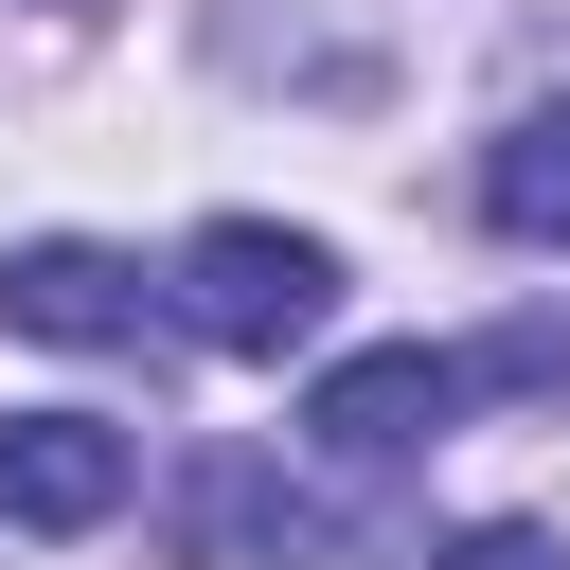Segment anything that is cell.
Here are the masks:
<instances>
[{"label":"cell","instance_id":"3957f363","mask_svg":"<svg viewBox=\"0 0 570 570\" xmlns=\"http://www.w3.org/2000/svg\"><path fill=\"white\" fill-rule=\"evenodd\" d=\"M125 481H142V428H107V410H18L0 428V517L18 534H89V517H125Z\"/></svg>","mask_w":570,"mask_h":570},{"label":"cell","instance_id":"52a82bcc","mask_svg":"<svg viewBox=\"0 0 570 570\" xmlns=\"http://www.w3.org/2000/svg\"><path fill=\"white\" fill-rule=\"evenodd\" d=\"M428 570H570V534H534V517H481V534H445Z\"/></svg>","mask_w":570,"mask_h":570},{"label":"cell","instance_id":"277c9868","mask_svg":"<svg viewBox=\"0 0 570 570\" xmlns=\"http://www.w3.org/2000/svg\"><path fill=\"white\" fill-rule=\"evenodd\" d=\"M0 321H18V338L107 356V338H142V321H160V285H142L125 249H89V232H36V249H0Z\"/></svg>","mask_w":570,"mask_h":570},{"label":"cell","instance_id":"5b68a950","mask_svg":"<svg viewBox=\"0 0 570 570\" xmlns=\"http://www.w3.org/2000/svg\"><path fill=\"white\" fill-rule=\"evenodd\" d=\"M481 214H499L517 249H570V107H517V125L481 142Z\"/></svg>","mask_w":570,"mask_h":570},{"label":"cell","instance_id":"8992f818","mask_svg":"<svg viewBox=\"0 0 570 570\" xmlns=\"http://www.w3.org/2000/svg\"><path fill=\"white\" fill-rule=\"evenodd\" d=\"M463 392H570V321H499L463 356Z\"/></svg>","mask_w":570,"mask_h":570},{"label":"cell","instance_id":"6da1fadb","mask_svg":"<svg viewBox=\"0 0 570 570\" xmlns=\"http://www.w3.org/2000/svg\"><path fill=\"white\" fill-rule=\"evenodd\" d=\"M178 321H196L214 356H303V338L338 321V249H321V232H267V214H214V232L178 249Z\"/></svg>","mask_w":570,"mask_h":570},{"label":"cell","instance_id":"7a4b0ae2","mask_svg":"<svg viewBox=\"0 0 570 570\" xmlns=\"http://www.w3.org/2000/svg\"><path fill=\"white\" fill-rule=\"evenodd\" d=\"M445 410H463V356L392 338V356H338V374L303 392V445H321V463H410V445H445Z\"/></svg>","mask_w":570,"mask_h":570}]
</instances>
